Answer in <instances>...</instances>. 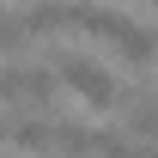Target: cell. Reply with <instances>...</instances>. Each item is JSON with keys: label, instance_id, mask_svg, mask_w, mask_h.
Returning a JSON list of instances; mask_svg holds the SVG:
<instances>
[{"label": "cell", "instance_id": "6da1fadb", "mask_svg": "<svg viewBox=\"0 0 158 158\" xmlns=\"http://www.w3.org/2000/svg\"><path fill=\"white\" fill-rule=\"evenodd\" d=\"M55 79L67 85V91H79V103H91V110L122 103V91H116V79H110V67H98L91 55H55Z\"/></svg>", "mask_w": 158, "mask_h": 158}, {"label": "cell", "instance_id": "7a4b0ae2", "mask_svg": "<svg viewBox=\"0 0 158 158\" xmlns=\"http://www.w3.org/2000/svg\"><path fill=\"white\" fill-rule=\"evenodd\" d=\"M55 85L61 79L49 67H0V98L12 110H49L55 103Z\"/></svg>", "mask_w": 158, "mask_h": 158}, {"label": "cell", "instance_id": "3957f363", "mask_svg": "<svg viewBox=\"0 0 158 158\" xmlns=\"http://www.w3.org/2000/svg\"><path fill=\"white\" fill-rule=\"evenodd\" d=\"M110 49H116L128 67H152V31H146V24H122L116 37H110Z\"/></svg>", "mask_w": 158, "mask_h": 158}, {"label": "cell", "instance_id": "277c9868", "mask_svg": "<svg viewBox=\"0 0 158 158\" xmlns=\"http://www.w3.org/2000/svg\"><path fill=\"white\" fill-rule=\"evenodd\" d=\"M6 140H12L19 152H43V146L55 140V122H43V116H24V122H12V128H6Z\"/></svg>", "mask_w": 158, "mask_h": 158}, {"label": "cell", "instance_id": "5b68a950", "mask_svg": "<svg viewBox=\"0 0 158 158\" xmlns=\"http://www.w3.org/2000/svg\"><path fill=\"white\" fill-rule=\"evenodd\" d=\"M24 24H31V37H55V31L73 24V6H67V0H49V6H37V12H24Z\"/></svg>", "mask_w": 158, "mask_h": 158}, {"label": "cell", "instance_id": "8992f818", "mask_svg": "<svg viewBox=\"0 0 158 158\" xmlns=\"http://www.w3.org/2000/svg\"><path fill=\"white\" fill-rule=\"evenodd\" d=\"M128 134L134 140H152L158 134V91H140V98L128 103Z\"/></svg>", "mask_w": 158, "mask_h": 158}, {"label": "cell", "instance_id": "52a82bcc", "mask_svg": "<svg viewBox=\"0 0 158 158\" xmlns=\"http://www.w3.org/2000/svg\"><path fill=\"white\" fill-rule=\"evenodd\" d=\"M134 158H158V146H134Z\"/></svg>", "mask_w": 158, "mask_h": 158}, {"label": "cell", "instance_id": "ba28073f", "mask_svg": "<svg viewBox=\"0 0 158 158\" xmlns=\"http://www.w3.org/2000/svg\"><path fill=\"white\" fill-rule=\"evenodd\" d=\"M0 140H6V122H0Z\"/></svg>", "mask_w": 158, "mask_h": 158}, {"label": "cell", "instance_id": "9c48e42d", "mask_svg": "<svg viewBox=\"0 0 158 158\" xmlns=\"http://www.w3.org/2000/svg\"><path fill=\"white\" fill-rule=\"evenodd\" d=\"M152 55H158V37H152Z\"/></svg>", "mask_w": 158, "mask_h": 158}, {"label": "cell", "instance_id": "30bf717a", "mask_svg": "<svg viewBox=\"0 0 158 158\" xmlns=\"http://www.w3.org/2000/svg\"><path fill=\"white\" fill-rule=\"evenodd\" d=\"M152 6H158V0H152Z\"/></svg>", "mask_w": 158, "mask_h": 158}]
</instances>
